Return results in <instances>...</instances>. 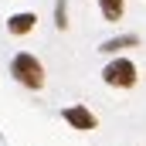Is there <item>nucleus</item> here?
<instances>
[{
  "mask_svg": "<svg viewBox=\"0 0 146 146\" xmlns=\"http://www.w3.org/2000/svg\"><path fill=\"white\" fill-rule=\"evenodd\" d=\"M10 75H14L24 88H41V85H44V65L37 61L34 54H27V51L14 54V61H10Z\"/></svg>",
  "mask_w": 146,
  "mask_h": 146,
  "instance_id": "1",
  "label": "nucleus"
},
{
  "mask_svg": "<svg viewBox=\"0 0 146 146\" xmlns=\"http://www.w3.org/2000/svg\"><path fill=\"white\" fill-rule=\"evenodd\" d=\"M102 78H106V85H112V88H133L136 85V65L129 58H115V61H109L102 68Z\"/></svg>",
  "mask_w": 146,
  "mask_h": 146,
  "instance_id": "2",
  "label": "nucleus"
},
{
  "mask_svg": "<svg viewBox=\"0 0 146 146\" xmlns=\"http://www.w3.org/2000/svg\"><path fill=\"white\" fill-rule=\"evenodd\" d=\"M61 115H65V122H68L72 129H82V133H92V129L99 126V119L85 109V106H68Z\"/></svg>",
  "mask_w": 146,
  "mask_h": 146,
  "instance_id": "3",
  "label": "nucleus"
},
{
  "mask_svg": "<svg viewBox=\"0 0 146 146\" xmlns=\"http://www.w3.org/2000/svg\"><path fill=\"white\" fill-rule=\"evenodd\" d=\"M34 24H37V17L31 10H24V14H14V17L7 21V31H10V34H27V31H34Z\"/></svg>",
  "mask_w": 146,
  "mask_h": 146,
  "instance_id": "4",
  "label": "nucleus"
},
{
  "mask_svg": "<svg viewBox=\"0 0 146 146\" xmlns=\"http://www.w3.org/2000/svg\"><path fill=\"white\" fill-rule=\"evenodd\" d=\"M139 44V37L136 34H126V37H112V41H106L99 51H106V54H115V51H122V48H136Z\"/></svg>",
  "mask_w": 146,
  "mask_h": 146,
  "instance_id": "5",
  "label": "nucleus"
},
{
  "mask_svg": "<svg viewBox=\"0 0 146 146\" xmlns=\"http://www.w3.org/2000/svg\"><path fill=\"white\" fill-rule=\"evenodd\" d=\"M99 7H102L106 21H119L122 10H126V0H99Z\"/></svg>",
  "mask_w": 146,
  "mask_h": 146,
  "instance_id": "6",
  "label": "nucleus"
},
{
  "mask_svg": "<svg viewBox=\"0 0 146 146\" xmlns=\"http://www.w3.org/2000/svg\"><path fill=\"white\" fill-rule=\"evenodd\" d=\"M54 24H58V31H65V27H68V3H65V0H58V3H54Z\"/></svg>",
  "mask_w": 146,
  "mask_h": 146,
  "instance_id": "7",
  "label": "nucleus"
}]
</instances>
